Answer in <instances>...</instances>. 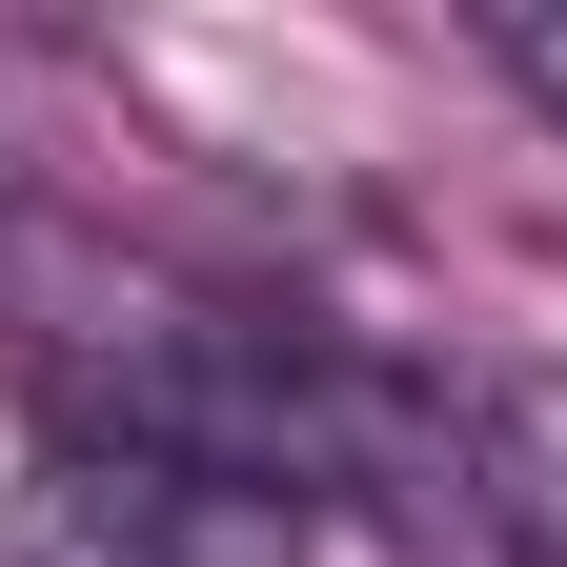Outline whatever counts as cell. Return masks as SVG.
<instances>
[{
	"instance_id": "cell-1",
	"label": "cell",
	"mask_w": 567,
	"mask_h": 567,
	"mask_svg": "<svg viewBox=\"0 0 567 567\" xmlns=\"http://www.w3.org/2000/svg\"><path fill=\"white\" fill-rule=\"evenodd\" d=\"M446 446H466V507L507 527L527 567H567V385H466Z\"/></svg>"
},
{
	"instance_id": "cell-2",
	"label": "cell",
	"mask_w": 567,
	"mask_h": 567,
	"mask_svg": "<svg viewBox=\"0 0 567 567\" xmlns=\"http://www.w3.org/2000/svg\"><path fill=\"white\" fill-rule=\"evenodd\" d=\"M486 61H507V82L567 122V0H486Z\"/></svg>"
}]
</instances>
